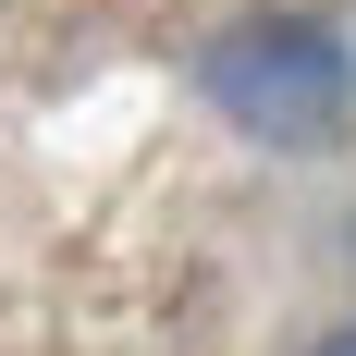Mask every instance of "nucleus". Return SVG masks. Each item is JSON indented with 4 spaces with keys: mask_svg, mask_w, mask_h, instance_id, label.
Here are the masks:
<instances>
[{
    "mask_svg": "<svg viewBox=\"0 0 356 356\" xmlns=\"http://www.w3.org/2000/svg\"><path fill=\"white\" fill-rule=\"evenodd\" d=\"M197 99L258 147H332L356 123V49L320 13H246L197 49Z\"/></svg>",
    "mask_w": 356,
    "mask_h": 356,
    "instance_id": "f257e3e1",
    "label": "nucleus"
},
{
    "mask_svg": "<svg viewBox=\"0 0 356 356\" xmlns=\"http://www.w3.org/2000/svg\"><path fill=\"white\" fill-rule=\"evenodd\" d=\"M307 356H356V332H332V344H307Z\"/></svg>",
    "mask_w": 356,
    "mask_h": 356,
    "instance_id": "f03ea898",
    "label": "nucleus"
}]
</instances>
